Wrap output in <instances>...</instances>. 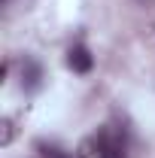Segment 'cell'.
Masks as SVG:
<instances>
[{"label": "cell", "mask_w": 155, "mask_h": 158, "mask_svg": "<svg viewBox=\"0 0 155 158\" xmlns=\"http://www.w3.org/2000/svg\"><path fill=\"white\" fill-rule=\"evenodd\" d=\"M21 85H24V91H37L43 85V67H40V61L24 58V64H21Z\"/></svg>", "instance_id": "3"}, {"label": "cell", "mask_w": 155, "mask_h": 158, "mask_svg": "<svg viewBox=\"0 0 155 158\" xmlns=\"http://www.w3.org/2000/svg\"><path fill=\"white\" fill-rule=\"evenodd\" d=\"M94 158H128L125 137L113 128H100L94 137Z\"/></svg>", "instance_id": "1"}, {"label": "cell", "mask_w": 155, "mask_h": 158, "mask_svg": "<svg viewBox=\"0 0 155 158\" xmlns=\"http://www.w3.org/2000/svg\"><path fill=\"white\" fill-rule=\"evenodd\" d=\"M0 143H3V146L12 143V122H9V118H3V137H0Z\"/></svg>", "instance_id": "4"}, {"label": "cell", "mask_w": 155, "mask_h": 158, "mask_svg": "<svg viewBox=\"0 0 155 158\" xmlns=\"http://www.w3.org/2000/svg\"><path fill=\"white\" fill-rule=\"evenodd\" d=\"M52 158H64V155H52Z\"/></svg>", "instance_id": "5"}, {"label": "cell", "mask_w": 155, "mask_h": 158, "mask_svg": "<svg viewBox=\"0 0 155 158\" xmlns=\"http://www.w3.org/2000/svg\"><path fill=\"white\" fill-rule=\"evenodd\" d=\"M67 67H70L73 73H88V70L94 67V58H91V52H88L85 46H73V49L67 52Z\"/></svg>", "instance_id": "2"}]
</instances>
